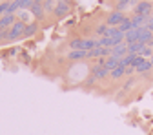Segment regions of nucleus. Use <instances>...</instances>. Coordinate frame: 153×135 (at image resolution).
<instances>
[{"instance_id":"nucleus-8","label":"nucleus","mask_w":153,"mask_h":135,"mask_svg":"<svg viewBox=\"0 0 153 135\" xmlns=\"http://www.w3.org/2000/svg\"><path fill=\"white\" fill-rule=\"evenodd\" d=\"M115 7V11H120V13H126L128 9H133L137 6V2H129V0H120V2H113L111 4Z\"/></svg>"},{"instance_id":"nucleus-2","label":"nucleus","mask_w":153,"mask_h":135,"mask_svg":"<svg viewBox=\"0 0 153 135\" xmlns=\"http://www.w3.org/2000/svg\"><path fill=\"white\" fill-rule=\"evenodd\" d=\"M71 7H73V4H71V2H66V0L55 2V11H53V16L56 18V20H62V18H66V16L71 13Z\"/></svg>"},{"instance_id":"nucleus-19","label":"nucleus","mask_w":153,"mask_h":135,"mask_svg":"<svg viewBox=\"0 0 153 135\" xmlns=\"http://www.w3.org/2000/svg\"><path fill=\"white\" fill-rule=\"evenodd\" d=\"M9 7H11V2H0V16L9 15Z\"/></svg>"},{"instance_id":"nucleus-20","label":"nucleus","mask_w":153,"mask_h":135,"mask_svg":"<svg viewBox=\"0 0 153 135\" xmlns=\"http://www.w3.org/2000/svg\"><path fill=\"white\" fill-rule=\"evenodd\" d=\"M7 42V31H0V44Z\"/></svg>"},{"instance_id":"nucleus-14","label":"nucleus","mask_w":153,"mask_h":135,"mask_svg":"<svg viewBox=\"0 0 153 135\" xmlns=\"http://www.w3.org/2000/svg\"><path fill=\"white\" fill-rule=\"evenodd\" d=\"M144 48H146V44H142V42L129 44V46H128V53H129V55H140Z\"/></svg>"},{"instance_id":"nucleus-4","label":"nucleus","mask_w":153,"mask_h":135,"mask_svg":"<svg viewBox=\"0 0 153 135\" xmlns=\"http://www.w3.org/2000/svg\"><path fill=\"white\" fill-rule=\"evenodd\" d=\"M131 13H133V15H139V16L149 18L151 13H153V4H151V2H137V6L133 7Z\"/></svg>"},{"instance_id":"nucleus-6","label":"nucleus","mask_w":153,"mask_h":135,"mask_svg":"<svg viewBox=\"0 0 153 135\" xmlns=\"http://www.w3.org/2000/svg\"><path fill=\"white\" fill-rule=\"evenodd\" d=\"M91 77L95 81H106L108 77H109V71L104 68V66H100V64H97L93 69H91Z\"/></svg>"},{"instance_id":"nucleus-13","label":"nucleus","mask_w":153,"mask_h":135,"mask_svg":"<svg viewBox=\"0 0 153 135\" xmlns=\"http://www.w3.org/2000/svg\"><path fill=\"white\" fill-rule=\"evenodd\" d=\"M122 77H126V68H122V66H117V68L109 73V79L111 81H120Z\"/></svg>"},{"instance_id":"nucleus-21","label":"nucleus","mask_w":153,"mask_h":135,"mask_svg":"<svg viewBox=\"0 0 153 135\" xmlns=\"http://www.w3.org/2000/svg\"><path fill=\"white\" fill-rule=\"evenodd\" d=\"M135 73H137V69L133 68V66H128L126 68V77H131V75H135Z\"/></svg>"},{"instance_id":"nucleus-7","label":"nucleus","mask_w":153,"mask_h":135,"mask_svg":"<svg viewBox=\"0 0 153 135\" xmlns=\"http://www.w3.org/2000/svg\"><path fill=\"white\" fill-rule=\"evenodd\" d=\"M16 20H18L16 15H6V16H0V31H7Z\"/></svg>"},{"instance_id":"nucleus-3","label":"nucleus","mask_w":153,"mask_h":135,"mask_svg":"<svg viewBox=\"0 0 153 135\" xmlns=\"http://www.w3.org/2000/svg\"><path fill=\"white\" fill-rule=\"evenodd\" d=\"M128 15L126 13H120V11H109L108 15H106V20H104V24L108 26V28H119L122 22H124V18H126Z\"/></svg>"},{"instance_id":"nucleus-15","label":"nucleus","mask_w":153,"mask_h":135,"mask_svg":"<svg viewBox=\"0 0 153 135\" xmlns=\"http://www.w3.org/2000/svg\"><path fill=\"white\" fill-rule=\"evenodd\" d=\"M117 29H119L122 35H126L128 31H131V29H133V26H131V18H129V16H126V18H124V22H122Z\"/></svg>"},{"instance_id":"nucleus-18","label":"nucleus","mask_w":153,"mask_h":135,"mask_svg":"<svg viewBox=\"0 0 153 135\" xmlns=\"http://www.w3.org/2000/svg\"><path fill=\"white\" fill-rule=\"evenodd\" d=\"M108 29H109V28H108V26L102 22V24H99L97 28H95V33H97V35L102 38V37H106V35H108Z\"/></svg>"},{"instance_id":"nucleus-9","label":"nucleus","mask_w":153,"mask_h":135,"mask_svg":"<svg viewBox=\"0 0 153 135\" xmlns=\"http://www.w3.org/2000/svg\"><path fill=\"white\" fill-rule=\"evenodd\" d=\"M66 57H68V60H71V62H80V60H86V59H88V51L71 49Z\"/></svg>"},{"instance_id":"nucleus-22","label":"nucleus","mask_w":153,"mask_h":135,"mask_svg":"<svg viewBox=\"0 0 153 135\" xmlns=\"http://www.w3.org/2000/svg\"><path fill=\"white\" fill-rule=\"evenodd\" d=\"M149 48H153V35H151V40H149V44H148Z\"/></svg>"},{"instance_id":"nucleus-5","label":"nucleus","mask_w":153,"mask_h":135,"mask_svg":"<svg viewBox=\"0 0 153 135\" xmlns=\"http://www.w3.org/2000/svg\"><path fill=\"white\" fill-rule=\"evenodd\" d=\"M29 13H31V15L35 16V20H36L38 24L46 20V13H44V7H42V2H35Z\"/></svg>"},{"instance_id":"nucleus-10","label":"nucleus","mask_w":153,"mask_h":135,"mask_svg":"<svg viewBox=\"0 0 153 135\" xmlns=\"http://www.w3.org/2000/svg\"><path fill=\"white\" fill-rule=\"evenodd\" d=\"M119 60H120L119 57H106V59H104V60H100L99 64H100V66H104V68H106V69L111 73L115 68L119 66Z\"/></svg>"},{"instance_id":"nucleus-1","label":"nucleus","mask_w":153,"mask_h":135,"mask_svg":"<svg viewBox=\"0 0 153 135\" xmlns=\"http://www.w3.org/2000/svg\"><path fill=\"white\" fill-rule=\"evenodd\" d=\"M24 29H26V22L22 20H16L9 29H7V42H15V40H20L24 37Z\"/></svg>"},{"instance_id":"nucleus-11","label":"nucleus","mask_w":153,"mask_h":135,"mask_svg":"<svg viewBox=\"0 0 153 135\" xmlns=\"http://www.w3.org/2000/svg\"><path fill=\"white\" fill-rule=\"evenodd\" d=\"M126 55H129L128 53V44L124 42V44H119V46H115L113 49H111V57H119V59H122V57H126Z\"/></svg>"},{"instance_id":"nucleus-16","label":"nucleus","mask_w":153,"mask_h":135,"mask_svg":"<svg viewBox=\"0 0 153 135\" xmlns=\"http://www.w3.org/2000/svg\"><path fill=\"white\" fill-rule=\"evenodd\" d=\"M42 7H44L46 16H49V15H53V11H55V2H51V0H44V2H42Z\"/></svg>"},{"instance_id":"nucleus-17","label":"nucleus","mask_w":153,"mask_h":135,"mask_svg":"<svg viewBox=\"0 0 153 135\" xmlns=\"http://www.w3.org/2000/svg\"><path fill=\"white\" fill-rule=\"evenodd\" d=\"M149 71H153V66H151L149 60H144V62L137 68V73H142V75H144V73H149Z\"/></svg>"},{"instance_id":"nucleus-12","label":"nucleus","mask_w":153,"mask_h":135,"mask_svg":"<svg viewBox=\"0 0 153 135\" xmlns=\"http://www.w3.org/2000/svg\"><path fill=\"white\" fill-rule=\"evenodd\" d=\"M36 29H38V22H36V20L26 24V29H24V37H22V38H29V37H33V35L36 33Z\"/></svg>"}]
</instances>
